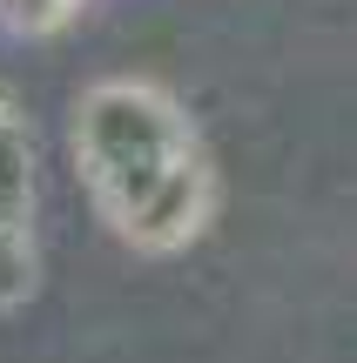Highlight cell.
Listing matches in <instances>:
<instances>
[{"instance_id":"cell-3","label":"cell","mask_w":357,"mask_h":363,"mask_svg":"<svg viewBox=\"0 0 357 363\" xmlns=\"http://www.w3.org/2000/svg\"><path fill=\"white\" fill-rule=\"evenodd\" d=\"M75 7L81 0H0V21L21 27V34H48V27H61Z\"/></svg>"},{"instance_id":"cell-2","label":"cell","mask_w":357,"mask_h":363,"mask_svg":"<svg viewBox=\"0 0 357 363\" xmlns=\"http://www.w3.org/2000/svg\"><path fill=\"white\" fill-rule=\"evenodd\" d=\"M34 289V142L0 101V310Z\"/></svg>"},{"instance_id":"cell-1","label":"cell","mask_w":357,"mask_h":363,"mask_svg":"<svg viewBox=\"0 0 357 363\" xmlns=\"http://www.w3.org/2000/svg\"><path fill=\"white\" fill-rule=\"evenodd\" d=\"M75 162L121 242L169 256L209 222V155L155 81H101L75 108Z\"/></svg>"}]
</instances>
